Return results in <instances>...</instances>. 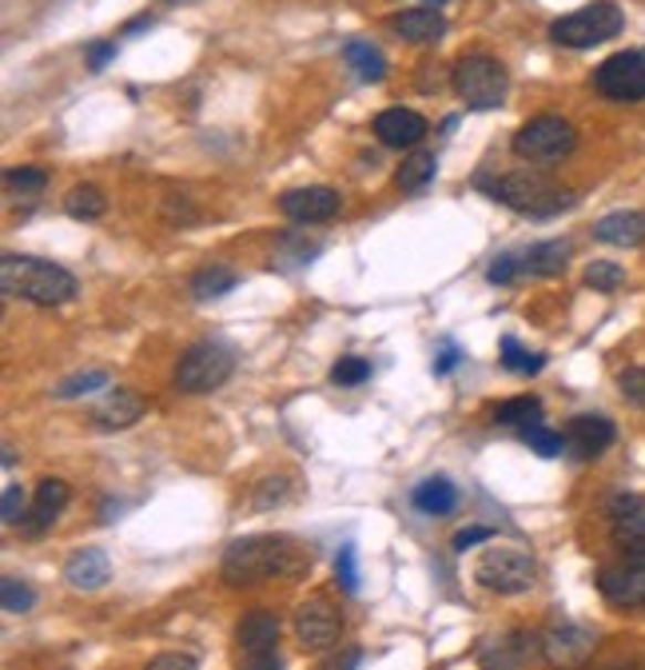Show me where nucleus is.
<instances>
[{
	"label": "nucleus",
	"mask_w": 645,
	"mask_h": 670,
	"mask_svg": "<svg viewBox=\"0 0 645 670\" xmlns=\"http://www.w3.org/2000/svg\"><path fill=\"white\" fill-rule=\"evenodd\" d=\"M236 368V348L223 340H204L188 348L176 363V388L188 395H208V391L223 388Z\"/></svg>",
	"instance_id": "obj_5"
},
{
	"label": "nucleus",
	"mask_w": 645,
	"mask_h": 670,
	"mask_svg": "<svg viewBox=\"0 0 645 670\" xmlns=\"http://www.w3.org/2000/svg\"><path fill=\"white\" fill-rule=\"evenodd\" d=\"M597 650V630L582 622H558L542 635V659L554 670H582Z\"/></svg>",
	"instance_id": "obj_10"
},
{
	"label": "nucleus",
	"mask_w": 645,
	"mask_h": 670,
	"mask_svg": "<svg viewBox=\"0 0 645 670\" xmlns=\"http://www.w3.org/2000/svg\"><path fill=\"white\" fill-rule=\"evenodd\" d=\"M148 670H199V662L191 654H184V650H164V654H156L148 662Z\"/></svg>",
	"instance_id": "obj_44"
},
{
	"label": "nucleus",
	"mask_w": 645,
	"mask_h": 670,
	"mask_svg": "<svg viewBox=\"0 0 645 670\" xmlns=\"http://www.w3.org/2000/svg\"><path fill=\"white\" fill-rule=\"evenodd\" d=\"M0 602H4L9 615H24V610H32V602H37V590L20 579H4L0 583Z\"/></svg>",
	"instance_id": "obj_34"
},
{
	"label": "nucleus",
	"mask_w": 645,
	"mask_h": 670,
	"mask_svg": "<svg viewBox=\"0 0 645 670\" xmlns=\"http://www.w3.org/2000/svg\"><path fill=\"white\" fill-rule=\"evenodd\" d=\"M375 136L383 148H415L427 136V121L415 109H383L375 116Z\"/></svg>",
	"instance_id": "obj_17"
},
{
	"label": "nucleus",
	"mask_w": 645,
	"mask_h": 670,
	"mask_svg": "<svg viewBox=\"0 0 645 670\" xmlns=\"http://www.w3.org/2000/svg\"><path fill=\"white\" fill-rule=\"evenodd\" d=\"M358 662H363V650L347 647V650H339V654H331V662L323 670H355Z\"/></svg>",
	"instance_id": "obj_48"
},
{
	"label": "nucleus",
	"mask_w": 645,
	"mask_h": 670,
	"mask_svg": "<svg viewBox=\"0 0 645 670\" xmlns=\"http://www.w3.org/2000/svg\"><path fill=\"white\" fill-rule=\"evenodd\" d=\"M311 570V550L291 535H248L236 539L223 559H219V575L228 587H256V583L271 579H299Z\"/></svg>",
	"instance_id": "obj_1"
},
{
	"label": "nucleus",
	"mask_w": 645,
	"mask_h": 670,
	"mask_svg": "<svg viewBox=\"0 0 645 670\" xmlns=\"http://www.w3.org/2000/svg\"><path fill=\"white\" fill-rule=\"evenodd\" d=\"M478 188L487 192L490 200L507 204L530 220H550V216H562L578 204V192L562 188L538 172H502L498 181H478Z\"/></svg>",
	"instance_id": "obj_3"
},
{
	"label": "nucleus",
	"mask_w": 645,
	"mask_h": 670,
	"mask_svg": "<svg viewBox=\"0 0 645 670\" xmlns=\"http://www.w3.org/2000/svg\"><path fill=\"white\" fill-rule=\"evenodd\" d=\"M617 388H622V395H626L634 408L645 411V368H626L617 375Z\"/></svg>",
	"instance_id": "obj_41"
},
{
	"label": "nucleus",
	"mask_w": 645,
	"mask_h": 670,
	"mask_svg": "<svg viewBox=\"0 0 645 670\" xmlns=\"http://www.w3.org/2000/svg\"><path fill=\"white\" fill-rule=\"evenodd\" d=\"M606 670H645V662H614V667Z\"/></svg>",
	"instance_id": "obj_50"
},
{
	"label": "nucleus",
	"mask_w": 645,
	"mask_h": 670,
	"mask_svg": "<svg viewBox=\"0 0 645 670\" xmlns=\"http://www.w3.org/2000/svg\"><path fill=\"white\" fill-rule=\"evenodd\" d=\"M395 29L403 41H415V44H435L443 32H447V17L438 9H407L395 17Z\"/></svg>",
	"instance_id": "obj_24"
},
{
	"label": "nucleus",
	"mask_w": 645,
	"mask_h": 670,
	"mask_svg": "<svg viewBox=\"0 0 645 670\" xmlns=\"http://www.w3.org/2000/svg\"><path fill=\"white\" fill-rule=\"evenodd\" d=\"M610 523H614L617 550H622L630 563H642L645 559V511H637V515H622V519H610Z\"/></svg>",
	"instance_id": "obj_27"
},
{
	"label": "nucleus",
	"mask_w": 645,
	"mask_h": 670,
	"mask_svg": "<svg viewBox=\"0 0 645 670\" xmlns=\"http://www.w3.org/2000/svg\"><path fill=\"white\" fill-rule=\"evenodd\" d=\"M64 579L76 590H100L112 579V559L100 547L72 550L69 563H64Z\"/></svg>",
	"instance_id": "obj_19"
},
{
	"label": "nucleus",
	"mask_w": 645,
	"mask_h": 670,
	"mask_svg": "<svg viewBox=\"0 0 645 670\" xmlns=\"http://www.w3.org/2000/svg\"><path fill=\"white\" fill-rule=\"evenodd\" d=\"M586 284L594 291H617L622 284H626V268L614 260H594L586 268Z\"/></svg>",
	"instance_id": "obj_33"
},
{
	"label": "nucleus",
	"mask_w": 645,
	"mask_h": 670,
	"mask_svg": "<svg viewBox=\"0 0 645 670\" xmlns=\"http://www.w3.org/2000/svg\"><path fill=\"white\" fill-rule=\"evenodd\" d=\"M236 284H239L236 271L204 268V271H196V280H191V296H196V300H216V296H228Z\"/></svg>",
	"instance_id": "obj_30"
},
{
	"label": "nucleus",
	"mask_w": 645,
	"mask_h": 670,
	"mask_svg": "<svg viewBox=\"0 0 645 670\" xmlns=\"http://www.w3.org/2000/svg\"><path fill=\"white\" fill-rule=\"evenodd\" d=\"M495 420L502 423V427L530 431L542 423V400H538V395H518V400L502 403V408L495 411Z\"/></svg>",
	"instance_id": "obj_29"
},
{
	"label": "nucleus",
	"mask_w": 645,
	"mask_h": 670,
	"mask_svg": "<svg viewBox=\"0 0 645 670\" xmlns=\"http://www.w3.org/2000/svg\"><path fill=\"white\" fill-rule=\"evenodd\" d=\"M112 56H116V44H112V41H96V44L89 49V69L100 72L104 64L112 61Z\"/></svg>",
	"instance_id": "obj_47"
},
{
	"label": "nucleus",
	"mask_w": 645,
	"mask_h": 670,
	"mask_svg": "<svg viewBox=\"0 0 645 670\" xmlns=\"http://www.w3.org/2000/svg\"><path fill=\"white\" fill-rule=\"evenodd\" d=\"M371 380V360H358V355H347V360H339L331 368V383L339 388H358V383Z\"/></svg>",
	"instance_id": "obj_35"
},
{
	"label": "nucleus",
	"mask_w": 645,
	"mask_h": 670,
	"mask_svg": "<svg viewBox=\"0 0 645 670\" xmlns=\"http://www.w3.org/2000/svg\"><path fill=\"white\" fill-rule=\"evenodd\" d=\"M518 271H522V251H502V256H495V260H490L487 280L490 284H510Z\"/></svg>",
	"instance_id": "obj_40"
},
{
	"label": "nucleus",
	"mask_w": 645,
	"mask_h": 670,
	"mask_svg": "<svg viewBox=\"0 0 645 670\" xmlns=\"http://www.w3.org/2000/svg\"><path fill=\"white\" fill-rule=\"evenodd\" d=\"M637 511H645V499H642V495H634V491H614V495L606 499V515H610V519L637 515Z\"/></svg>",
	"instance_id": "obj_42"
},
{
	"label": "nucleus",
	"mask_w": 645,
	"mask_h": 670,
	"mask_svg": "<svg viewBox=\"0 0 645 670\" xmlns=\"http://www.w3.org/2000/svg\"><path fill=\"white\" fill-rule=\"evenodd\" d=\"M343 635V615L331 599L311 595L308 602H299L295 610V639L308 650H331Z\"/></svg>",
	"instance_id": "obj_11"
},
{
	"label": "nucleus",
	"mask_w": 645,
	"mask_h": 670,
	"mask_svg": "<svg viewBox=\"0 0 645 670\" xmlns=\"http://www.w3.org/2000/svg\"><path fill=\"white\" fill-rule=\"evenodd\" d=\"M64 212H69L72 220H100L108 212V200H104V192L96 184H76L64 196Z\"/></svg>",
	"instance_id": "obj_28"
},
{
	"label": "nucleus",
	"mask_w": 645,
	"mask_h": 670,
	"mask_svg": "<svg viewBox=\"0 0 645 670\" xmlns=\"http://www.w3.org/2000/svg\"><path fill=\"white\" fill-rule=\"evenodd\" d=\"M522 440L530 443V451L534 455H542V460H558V455H566V435L562 431H550V427H530V431H522Z\"/></svg>",
	"instance_id": "obj_32"
},
{
	"label": "nucleus",
	"mask_w": 645,
	"mask_h": 670,
	"mask_svg": "<svg viewBox=\"0 0 645 670\" xmlns=\"http://www.w3.org/2000/svg\"><path fill=\"white\" fill-rule=\"evenodd\" d=\"M139 415H144V400L128 388L108 391V395L96 400V408H92V423H96L100 431H124L132 427V423H139Z\"/></svg>",
	"instance_id": "obj_18"
},
{
	"label": "nucleus",
	"mask_w": 645,
	"mask_h": 670,
	"mask_svg": "<svg viewBox=\"0 0 645 670\" xmlns=\"http://www.w3.org/2000/svg\"><path fill=\"white\" fill-rule=\"evenodd\" d=\"M450 81H455V92L467 101L470 112H490L507 101V84H510L507 69H502L495 56H482V52L462 56V61L455 64V72H450Z\"/></svg>",
	"instance_id": "obj_7"
},
{
	"label": "nucleus",
	"mask_w": 645,
	"mask_h": 670,
	"mask_svg": "<svg viewBox=\"0 0 645 670\" xmlns=\"http://www.w3.org/2000/svg\"><path fill=\"white\" fill-rule=\"evenodd\" d=\"M642 567H645V559H642Z\"/></svg>",
	"instance_id": "obj_53"
},
{
	"label": "nucleus",
	"mask_w": 645,
	"mask_h": 670,
	"mask_svg": "<svg viewBox=\"0 0 645 670\" xmlns=\"http://www.w3.org/2000/svg\"><path fill=\"white\" fill-rule=\"evenodd\" d=\"M542 654V639L530 630H502L478 647V667L482 670H527Z\"/></svg>",
	"instance_id": "obj_12"
},
{
	"label": "nucleus",
	"mask_w": 645,
	"mask_h": 670,
	"mask_svg": "<svg viewBox=\"0 0 645 670\" xmlns=\"http://www.w3.org/2000/svg\"><path fill=\"white\" fill-rule=\"evenodd\" d=\"M590 81L606 101H645V49L614 52L610 61L597 64Z\"/></svg>",
	"instance_id": "obj_9"
},
{
	"label": "nucleus",
	"mask_w": 645,
	"mask_h": 670,
	"mask_svg": "<svg viewBox=\"0 0 645 670\" xmlns=\"http://www.w3.org/2000/svg\"><path fill=\"white\" fill-rule=\"evenodd\" d=\"M622 29H626L622 9L610 4V0H597V4H586V9L570 12V17H558L550 24V41L562 44V49H594V44L614 41Z\"/></svg>",
	"instance_id": "obj_4"
},
{
	"label": "nucleus",
	"mask_w": 645,
	"mask_h": 670,
	"mask_svg": "<svg viewBox=\"0 0 645 670\" xmlns=\"http://www.w3.org/2000/svg\"><path fill=\"white\" fill-rule=\"evenodd\" d=\"M343 200H339L335 188H323V184H308V188H291L279 196V212L295 224H323L331 216H339Z\"/></svg>",
	"instance_id": "obj_14"
},
{
	"label": "nucleus",
	"mask_w": 645,
	"mask_h": 670,
	"mask_svg": "<svg viewBox=\"0 0 645 670\" xmlns=\"http://www.w3.org/2000/svg\"><path fill=\"white\" fill-rule=\"evenodd\" d=\"M562 435H566V455H570V460L590 463L617 440V427H614V420H606V415H574Z\"/></svg>",
	"instance_id": "obj_13"
},
{
	"label": "nucleus",
	"mask_w": 645,
	"mask_h": 670,
	"mask_svg": "<svg viewBox=\"0 0 645 670\" xmlns=\"http://www.w3.org/2000/svg\"><path fill=\"white\" fill-rule=\"evenodd\" d=\"M410 507L443 519V515H450V511L458 507V487L447 480V475H430V480H423L415 491H410Z\"/></svg>",
	"instance_id": "obj_22"
},
{
	"label": "nucleus",
	"mask_w": 645,
	"mask_h": 670,
	"mask_svg": "<svg viewBox=\"0 0 645 670\" xmlns=\"http://www.w3.org/2000/svg\"><path fill=\"white\" fill-rule=\"evenodd\" d=\"M288 487H291L288 480H268V483H259V487H256V499H251V507H256V511L275 507V503L288 499V495H283V491H288Z\"/></svg>",
	"instance_id": "obj_43"
},
{
	"label": "nucleus",
	"mask_w": 645,
	"mask_h": 670,
	"mask_svg": "<svg viewBox=\"0 0 645 670\" xmlns=\"http://www.w3.org/2000/svg\"><path fill=\"white\" fill-rule=\"evenodd\" d=\"M502 368H510L514 375H538V371L547 368V355L542 351H527L514 336L502 340Z\"/></svg>",
	"instance_id": "obj_31"
},
{
	"label": "nucleus",
	"mask_w": 645,
	"mask_h": 670,
	"mask_svg": "<svg viewBox=\"0 0 645 670\" xmlns=\"http://www.w3.org/2000/svg\"><path fill=\"white\" fill-rule=\"evenodd\" d=\"M335 579H339V590L343 595H355L358 590V567H355V547H339L335 555Z\"/></svg>",
	"instance_id": "obj_38"
},
{
	"label": "nucleus",
	"mask_w": 645,
	"mask_h": 670,
	"mask_svg": "<svg viewBox=\"0 0 645 670\" xmlns=\"http://www.w3.org/2000/svg\"><path fill=\"white\" fill-rule=\"evenodd\" d=\"M96 388H108V371H80V375L60 383L56 395L60 400H76V395H89V391H96Z\"/></svg>",
	"instance_id": "obj_36"
},
{
	"label": "nucleus",
	"mask_w": 645,
	"mask_h": 670,
	"mask_svg": "<svg viewBox=\"0 0 645 670\" xmlns=\"http://www.w3.org/2000/svg\"><path fill=\"white\" fill-rule=\"evenodd\" d=\"M430 4H443V0H430Z\"/></svg>",
	"instance_id": "obj_52"
},
{
	"label": "nucleus",
	"mask_w": 645,
	"mask_h": 670,
	"mask_svg": "<svg viewBox=\"0 0 645 670\" xmlns=\"http://www.w3.org/2000/svg\"><path fill=\"white\" fill-rule=\"evenodd\" d=\"M597 590L602 599L617 610H637L645 607V567L642 563H617V567L597 570Z\"/></svg>",
	"instance_id": "obj_15"
},
{
	"label": "nucleus",
	"mask_w": 645,
	"mask_h": 670,
	"mask_svg": "<svg viewBox=\"0 0 645 670\" xmlns=\"http://www.w3.org/2000/svg\"><path fill=\"white\" fill-rule=\"evenodd\" d=\"M594 240L614 244V248H637V244H645V212H610L594 224Z\"/></svg>",
	"instance_id": "obj_20"
},
{
	"label": "nucleus",
	"mask_w": 645,
	"mask_h": 670,
	"mask_svg": "<svg viewBox=\"0 0 645 670\" xmlns=\"http://www.w3.org/2000/svg\"><path fill=\"white\" fill-rule=\"evenodd\" d=\"M248 670H283V659L279 650H259V654H248Z\"/></svg>",
	"instance_id": "obj_49"
},
{
	"label": "nucleus",
	"mask_w": 645,
	"mask_h": 670,
	"mask_svg": "<svg viewBox=\"0 0 645 670\" xmlns=\"http://www.w3.org/2000/svg\"><path fill=\"white\" fill-rule=\"evenodd\" d=\"M490 535H495V527H467V530H458L455 535V550H470V547H478V543H487Z\"/></svg>",
	"instance_id": "obj_45"
},
{
	"label": "nucleus",
	"mask_w": 645,
	"mask_h": 670,
	"mask_svg": "<svg viewBox=\"0 0 645 670\" xmlns=\"http://www.w3.org/2000/svg\"><path fill=\"white\" fill-rule=\"evenodd\" d=\"M148 24H152V17H144V21L128 24V29H124V32H132V37H136V32H144V29H148Z\"/></svg>",
	"instance_id": "obj_51"
},
{
	"label": "nucleus",
	"mask_w": 645,
	"mask_h": 670,
	"mask_svg": "<svg viewBox=\"0 0 645 670\" xmlns=\"http://www.w3.org/2000/svg\"><path fill=\"white\" fill-rule=\"evenodd\" d=\"M475 583L495 590V595H522V590H530V583H534V559H530L527 550H514V547L487 550L475 567Z\"/></svg>",
	"instance_id": "obj_8"
},
{
	"label": "nucleus",
	"mask_w": 645,
	"mask_h": 670,
	"mask_svg": "<svg viewBox=\"0 0 645 670\" xmlns=\"http://www.w3.org/2000/svg\"><path fill=\"white\" fill-rule=\"evenodd\" d=\"M0 288L12 300L37 303V308H60L76 300V276L60 264L40 260V256H4L0 260Z\"/></svg>",
	"instance_id": "obj_2"
},
{
	"label": "nucleus",
	"mask_w": 645,
	"mask_h": 670,
	"mask_svg": "<svg viewBox=\"0 0 645 670\" xmlns=\"http://www.w3.org/2000/svg\"><path fill=\"white\" fill-rule=\"evenodd\" d=\"M279 615L271 610H248L243 619H239V647L248 650V654H259V650H279Z\"/></svg>",
	"instance_id": "obj_21"
},
{
	"label": "nucleus",
	"mask_w": 645,
	"mask_h": 670,
	"mask_svg": "<svg viewBox=\"0 0 645 670\" xmlns=\"http://www.w3.org/2000/svg\"><path fill=\"white\" fill-rule=\"evenodd\" d=\"M574 148H578V128L566 116H554V112L534 116V121H527L514 132V156H522L530 164H558L566 161Z\"/></svg>",
	"instance_id": "obj_6"
},
{
	"label": "nucleus",
	"mask_w": 645,
	"mask_h": 670,
	"mask_svg": "<svg viewBox=\"0 0 645 670\" xmlns=\"http://www.w3.org/2000/svg\"><path fill=\"white\" fill-rule=\"evenodd\" d=\"M69 499H72V491H69V483H64V480H40L37 495H32L29 515H24V523H20V535L40 539V535H44V530L60 519V511L69 507Z\"/></svg>",
	"instance_id": "obj_16"
},
{
	"label": "nucleus",
	"mask_w": 645,
	"mask_h": 670,
	"mask_svg": "<svg viewBox=\"0 0 645 670\" xmlns=\"http://www.w3.org/2000/svg\"><path fill=\"white\" fill-rule=\"evenodd\" d=\"M438 172V156L430 148H410V156L403 164H398L395 172V184L403 192H423L430 181H435Z\"/></svg>",
	"instance_id": "obj_25"
},
{
	"label": "nucleus",
	"mask_w": 645,
	"mask_h": 670,
	"mask_svg": "<svg viewBox=\"0 0 645 670\" xmlns=\"http://www.w3.org/2000/svg\"><path fill=\"white\" fill-rule=\"evenodd\" d=\"M343 61H347V69L355 72L358 81H367V84H378L383 76H387V61H383V52H378L375 44H367V41H347V49H343Z\"/></svg>",
	"instance_id": "obj_26"
},
{
	"label": "nucleus",
	"mask_w": 645,
	"mask_h": 670,
	"mask_svg": "<svg viewBox=\"0 0 645 670\" xmlns=\"http://www.w3.org/2000/svg\"><path fill=\"white\" fill-rule=\"evenodd\" d=\"M570 256H574L570 240H542V244H534V248L522 251V271L550 280V276H562V271H566Z\"/></svg>",
	"instance_id": "obj_23"
},
{
	"label": "nucleus",
	"mask_w": 645,
	"mask_h": 670,
	"mask_svg": "<svg viewBox=\"0 0 645 670\" xmlns=\"http://www.w3.org/2000/svg\"><path fill=\"white\" fill-rule=\"evenodd\" d=\"M4 184H9L12 192H40L44 184H49V172L44 168H9L4 172Z\"/></svg>",
	"instance_id": "obj_39"
},
{
	"label": "nucleus",
	"mask_w": 645,
	"mask_h": 670,
	"mask_svg": "<svg viewBox=\"0 0 645 670\" xmlns=\"http://www.w3.org/2000/svg\"><path fill=\"white\" fill-rule=\"evenodd\" d=\"M29 491L24 487H17V483H9V487H4V495H0V515H4V523H9V527H20V523H24V515H29Z\"/></svg>",
	"instance_id": "obj_37"
},
{
	"label": "nucleus",
	"mask_w": 645,
	"mask_h": 670,
	"mask_svg": "<svg viewBox=\"0 0 645 670\" xmlns=\"http://www.w3.org/2000/svg\"><path fill=\"white\" fill-rule=\"evenodd\" d=\"M458 360H462V348H458L455 340H443V351H438V360H435V375H447Z\"/></svg>",
	"instance_id": "obj_46"
}]
</instances>
